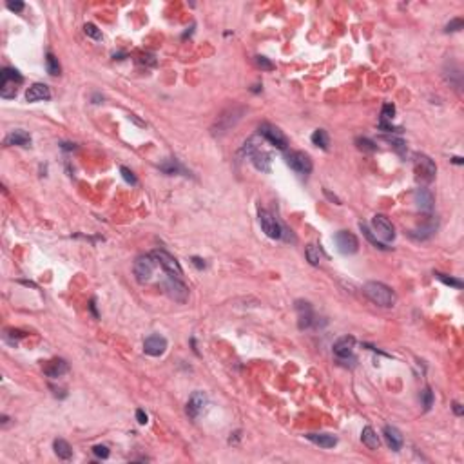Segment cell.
Segmentation results:
<instances>
[{
  "mask_svg": "<svg viewBox=\"0 0 464 464\" xmlns=\"http://www.w3.org/2000/svg\"><path fill=\"white\" fill-rule=\"evenodd\" d=\"M372 232L377 236V239H381L383 243L385 241H392L395 238V229L392 225V222L388 220L386 216L383 214H375L372 218Z\"/></svg>",
  "mask_w": 464,
  "mask_h": 464,
  "instance_id": "cell-7",
  "label": "cell"
},
{
  "mask_svg": "<svg viewBox=\"0 0 464 464\" xmlns=\"http://www.w3.org/2000/svg\"><path fill=\"white\" fill-rule=\"evenodd\" d=\"M53 448H55V453H57L60 459H71L73 457V450H71L69 443L67 441H64V439H57L55 443H53Z\"/></svg>",
  "mask_w": 464,
  "mask_h": 464,
  "instance_id": "cell-27",
  "label": "cell"
},
{
  "mask_svg": "<svg viewBox=\"0 0 464 464\" xmlns=\"http://www.w3.org/2000/svg\"><path fill=\"white\" fill-rule=\"evenodd\" d=\"M312 143L314 145H317V147H321V149H328V145H330V138H328V133H326L325 129H317V131H314V135H312Z\"/></svg>",
  "mask_w": 464,
  "mask_h": 464,
  "instance_id": "cell-29",
  "label": "cell"
},
{
  "mask_svg": "<svg viewBox=\"0 0 464 464\" xmlns=\"http://www.w3.org/2000/svg\"><path fill=\"white\" fill-rule=\"evenodd\" d=\"M46 67H48V73L53 74V76L60 74V71H62L60 64H58V58L55 57L53 53H48V57H46Z\"/></svg>",
  "mask_w": 464,
  "mask_h": 464,
  "instance_id": "cell-30",
  "label": "cell"
},
{
  "mask_svg": "<svg viewBox=\"0 0 464 464\" xmlns=\"http://www.w3.org/2000/svg\"><path fill=\"white\" fill-rule=\"evenodd\" d=\"M413 201H415L417 208H419L421 213H430V210L434 208V196H432V192H430L428 189H423V187L415 189V192H413Z\"/></svg>",
  "mask_w": 464,
  "mask_h": 464,
  "instance_id": "cell-17",
  "label": "cell"
},
{
  "mask_svg": "<svg viewBox=\"0 0 464 464\" xmlns=\"http://www.w3.org/2000/svg\"><path fill=\"white\" fill-rule=\"evenodd\" d=\"M323 192H325V196H326V198H328V200H332V201H335V203H338V205H341V200H339V198H338V196H335V194H332V192H330L328 189H325V191H323Z\"/></svg>",
  "mask_w": 464,
  "mask_h": 464,
  "instance_id": "cell-44",
  "label": "cell"
},
{
  "mask_svg": "<svg viewBox=\"0 0 464 464\" xmlns=\"http://www.w3.org/2000/svg\"><path fill=\"white\" fill-rule=\"evenodd\" d=\"M24 82V76L17 69L4 67L2 69V82H0V96L2 98H15L18 91V86Z\"/></svg>",
  "mask_w": 464,
  "mask_h": 464,
  "instance_id": "cell-3",
  "label": "cell"
},
{
  "mask_svg": "<svg viewBox=\"0 0 464 464\" xmlns=\"http://www.w3.org/2000/svg\"><path fill=\"white\" fill-rule=\"evenodd\" d=\"M305 256H307L308 263L310 265H319V261H321V254H319V248L316 247V245H307V248H305Z\"/></svg>",
  "mask_w": 464,
  "mask_h": 464,
  "instance_id": "cell-31",
  "label": "cell"
},
{
  "mask_svg": "<svg viewBox=\"0 0 464 464\" xmlns=\"http://www.w3.org/2000/svg\"><path fill=\"white\" fill-rule=\"evenodd\" d=\"M241 152L245 154V156L250 158L252 165H254L258 171H261V173H270L272 158H270L269 152H265L263 149H261V145H260V142H258L256 136H254V138H248L247 142L243 143Z\"/></svg>",
  "mask_w": 464,
  "mask_h": 464,
  "instance_id": "cell-1",
  "label": "cell"
},
{
  "mask_svg": "<svg viewBox=\"0 0 464 464\" xmlns=\"http://www.w3.org/2000/svg\"><path fill=\"white\" fill-rule=\"evenodd\" d=\"M395 116V105L394 104H385L381 111V120L383 121H392Z\"/></svg>",
  "mask_w": 464,
  "mask_h": 464,
  "instance_id": "cell-34",
  "label": "cell"
},
{
  "mask_svg": "<svg viewBox=\"0 0 464 464\" xmlns=\"http://www.w3.org/2000/svg\"><path fill=\"white\" fill-rule=\"evenodd\" d=\"M67 370H69V364L65 363L64 359H53V361H49L46 366H44V372L48 373L49 377H53V379L62 377V375H64Z\"/></svg>",
  "mask_w": 464,
  "mask_h": 464,
  "instance_id": "cell-22",
  "label": "cell"
},
{
  "mask_svg": "<svg viewBox=\"0 0 464 464\" xmlns=\"http://www.w3.org/2000/svg\"><path fill=\"white\" fill-rule=\"evenodd\" d=\"M260 135L263 136L267 142H270L274 147H278L279 151H285L288 142H286V136L283 135L278 127L270 125V123H261L260 125Z\"/></svg>",
  "mask_w": 464,
  "mask_h": 464,
  "instance_id": "cell-10",
  "label": "cell"
},
{
  "mask_svg": "<svg viewBox=\"0 0 464 464\" xmlns=\"http://www.w3.org/2000/svg\"><path fill=\"white\" fill-rule=\"evenodd\" d=\"M120 173H121V176H123V180H125L127 183H131V185H136V176L133 174V171L131 169H127V167H120Z\"/></svg>",
  "mask_w": 464,
  "mask_h": 464,
  "instance_id": "cell-39",
  "label": "cell"
},
{
  "mask_svg": "<svg viewBox=\"0 0 464 464\" xmlns=\"http://www.w3.org/2000/svg\"><path fill=\"white\" fill-rule=\"evenodd\" d=\"M383 434H385L386 443H388V446H390L392 450H394V451H399L401 450V446H403V443H404V439H403V434H401L399 430L395 428V426H385Z\"/></svg>",
  "mask_w": 464,
  "mask_h": 464,
  "instance_id": "cell-21",
  "label": "cell"
},
{
  "mask_svg": "<svg viewBox=\"0 0 464 464\" xmlns=\"http://www.w3.org/2000/svg\"><path fill=\"white\" fill-rule=\"evenodd\" d=\"M160 171L165 174H185L187 176V171L183 169V165L178 160H174V158H167L163 163H160Z\"/></svg>",
  "mask_w": 464,
  "mask_h": 464,
  "instance_id": "cell-25",
  "label": "cell"
},
{
  "mask_svg": "<svg viewBox=\"0 0 464 464\" xmlns=\"http://www.w3.org/2000/svg\"><path fill=\"white\" fill-rule=\"evenodd\" d=\"M93 453H95L96 457H100V459H107V457H109V448L98 444V446L93 448Z\"/></svg>",
  "mask_w": 464,
  "mask_h": 464,
  "instance_id": "cell-41",
  "label": "cell"
},
{
  "mask_svg": "<svg viewBox=\"0 0 464 464\" xmlns=\"http://www.w3.org/2000/svg\"><path fill=\"white\" fill-rule=\"evenodd\" d=\"M152 260L156 261V265H160L161 269L165 270L167 274H171V276H176V278H180V276H183V270L182 267H180V263L176 261V258H173L169 254V252L165 250H152L151 252Z\"/></svg>",
  "mask_w": 464,
  "mask_h": 464,
  "instance_id": "cell-5",
  "label": "cell"
},
{
  "mask_svg": "<svg viewBox=\"0 0 464 464\" xmlns=\"http://www.w3.org/2000/svg\"><path fill=\"white\" fill-rule=\"evenodd\" d=\"M165 350H167V339L161 338V335H158V334L149 335V338L143 341V352H145L147 356L160 357Z\"/></svg>",
  "mask_w": 464,
  "mask_h": 464,
  "instance_id": "cell-15",
  "label": "cell"
},
{
  "mask_svg": "<svg viewBox=\"0 0 464 464\" xmlns=\"http://www.w3.org/2000/svg\"><path fill=\"white\" fill-rule=\"evenodd\" d=\"M154 265H156V261L152 260L151 254H147V256H138V258H136L135 267H133L136 279H138L140 283L149 281V279H151V276H152V272H154Z\"/></svg>",
  "mask_w": 464,
  "mask_h": 464,
  "instance_id": "cell-9",
  "label": "cell"
},
{
  "mask_svg": "<svg viewBox=\"0 0 464 464\" xmlns=\"http://www.w3.org/2000/svg\"><path fill=\"white\" fill-rule=\"evenodd\" d=\"M453 412H455L457 415H462V406H460L459 403H453Z\"/></svg>",
  "mask_w": 464,
  "mask_h": 464,
  "instance_id": "cell-46",
  "label": "cell"
},
{
  "mask_svg": "<svg viewBox=\"0 0 464 464\" xmlns=\"http://www.w3.org/2000/svg\"><path fill=\"white\" fill-rule=\"evenodd\" d=\"M335 245H338L339 252H343V254H356L357 248H359L357 238L348 230H339L335 234Z\"/></svg>",
  "mask_w": 464,
  "mask_h": 464,
  "instance_id": "cell-13",
  "label": "cell"
},
{
  "mask_svg": "<svg viewBox=\"0 0 464 464\" xmlns=\"http://www.w3.org/2000/svg\"><path fill=\"white\" fill-rule=\"evenodd\" d=\"M89 308H91V312L95 314V317H98V312H96V307H95V300L91 301V305H89Z\"/></svg>",
  "mask_w": 464,
  "mask_h": 464,
  "instance_id": "cell-48",
  "label": "cell"
},
{
  "mask_svg": "<svg viewBox=\"0 0 464 464\" xmlns=\"http://www.w3.org/2000/svg\"><path fill=\"white\" fill-rule=\"evenodd\" d=\"M6 6H8L9 11H15V13H20L24 9V2H8Z\"/></svg>",
  "mask_w": 464,
  "mask_h": 464,
  "instance_id": "cell-42",
  "label": "cell"
},
{
  "mask_svg": "<svg viewBox=\"0 0 464 464\" xmlns=\"http://www.w3.org/2000/svg\"><path fill=\"white\" fill-rule=\"evenodd\" d=\"M361 441H363L364 446H368L370 450H377L379 448V437H377V434L373 432L372 426H364L363 432H361Z\"/></svg>",
  "mask_w": 464,
  "mask_h": 464,
  "instance_id": "cell-24",
  "label": "cell"
},
{
  "mask_svg": "<svg viewBox=\"0 0 464 464\" xmlns=\"http://www.w3.org/2000/svg\"><path fill=\"white\" fill-rule=\"evenodd\" d=\"M136 421H138L140 425H145V423H147V413L143 412V410H136Z\"/></svg>",
  "mask_w": 464,
  "mask_h": 464,
  "instance_id": "cell-43",
  "label": "cell"
},
{
  "mask_svg": "<svg viewBox=\"0 0 464 464\" xmlns=\"http://www.w3.org/2000/svg\"><path fill=\"white\" fill-rule=\"evenodd\" d=\"M241 114H243V109L241 107H239V109L232 107V109H229L227 113H223L222 116L216 120V125L213 127L214 135H223V133H227L230 127L238 123L239 118H241Z\"/></svg>",
  "mask_w": 464,
  "mask_h": 464,
  "instance_id": "cell-8",
  "label": "cell"
},
{
  "mask_svg": "<svg viewBox=\"0 0 464 464\" xmlns=\"http://www.w3.org/2000/svg\"><path fill=\"white\" fill-rule=\"evenodd\" d=\"M163 290L169 298H173L178 303H185L189 300V288H187V285L183 281H180V278L171 276V274L163 279Z\"/></svg>",
  "mask_w": 464,
  "mask_h": 464,
  "instance_id": "cell-4",
  "label": "cell"
},
{
  "mask_svg": "<svg viewBox=\"0 0 464 464\" xmlns=\"http://www.w3.org/2000/svg\"><path fill=\"white\" fill-rule=\"evenodd\" d=\"M453 161H455L457 165H460V163H462V158H453Z\"/></svg>",
  "mask_w": 464,
  "mask_h": 464,
  "instance_id": "cell-49",
  "label": "cell"
},
{
  "mask_svg": "<svg viewBox=\"0 0 464 464\" xmlns=\"http://www.w3.org/2000/svg\"><path fill=\"white\" fill-rule=\"evenodd\" d=\"M260 225L269 238H272V239L283 238V227L279 225L278 220H276L270 213H267V210H260Z\"/></svg>",
  "mask_w": 464,
  "mask_h": 464,
  "instance_id": "cell-11",
  "label": "cell"
},
{
  "mask_svg": "<svg viewBox=\"0 0 464 464\" xmlns=\"http://www.w3.org/2000/svg\"><path fill=\"white\" fill-rule=\"evenodd\" d=\"M413 165H415V173L419 174L423 180H426V182H432V180L435 178L437 167H435V163L430 160L426 154H415Z\"/></svg>",
  "mask_w": 464,
  "mask_h": 464,
  "instance_id": "cell-12",
  "label": "cell"
},
{
  "mask_svg": "<svg viewBox=\"0 0 464 464\" xmlns=\"http://www.w3.org/2000/svg\"><path fill=\"white\" fill-rule=\"evenodd\" d=\"M4 143L8 145V147H11V145H18V147H29V145H31V136L27 135L26 131L17 129V131H11V133L6 136Z\"/></svg>",
  "mask_w": 464,
  "mask_h": 464,
  "instance_id": "cell-20",
  "label": "cell"
},
{
  "mask_svg": "<svg viewBox=\"0 0 464 464\" xmlns=\"http://www.w3.org/2000/svg\"><path fill=\"white\" fill-rule=\"evenodd\" d=\"M435 230H437V222H428L426 225L419 227L417 230H412L410 236L415 239H428L430 236L435 234Z\"/></svg>",
  "mask_w": 464,
  "mask_h": 464,
  "instance_id": "cell-26",
  "label": "cell"
},
{
  "mask_svg": "<svg viewBox=\"0 0 464 464\" xmlns=\"http://www.w3.org/2000/svg\"><path fill=\"white\" fill-rule=\"evenodd\" d=\"M359 229H361V230H363V234H364V238L368 239V241H370V243H372L373 247H375V248H381V250H388V247H386V245H385V243H383V241H381V239H377V236L373 234V232H372V229H370V227H368V225H366V223L359 222Z\"/></svg>",
  "mask_w": 464,
  "mask_h": 464,
  "instance_id": "cell-28",
  "label": "cell"
},
{
  "mask_svg": "<svg viewBox=\"0 0 464 464\" xmlns=\"http://www.w3.org/2000/svg\"><path fill=\"white\" fill-rule=\"evenodd\" d=\"M356 143H357V147H359L361 151H366V152L377 151V145H375V143H373L372 140H368V138H357Z\"/></svg>",
  "mask_w": 464,
  "mask_h": 464,
  "instance_id": "cell-33",
  "label": "cell"
},
{
  "mask_svg": "<svg viewBox=\"0 0 464 464\" xmlns=\"http://www.w3.org/2000/svg\"><path fill=\"white\" fill-rule=\"evenodd\" d=\"M462 26H464L462 18H451V20L446 24V27H444V31H446V33H455V31L462 29Z\"/></svg>",
  "mask_w": 464,
  "mask_h": 464,
  "instance_id": "cell-36",
  "label": "cell"
},
{
  "mask_svg": "<svg viewBox=\"0 0 464 464\" xmlns=\"http://www.w3.org/2000/svg\"><path fill=\"white\" fill-rule=\"evenodd\" d=\"M49 98H51V91H49V87L46 83H33L26 93L27 102H42L49 100Z\"/></svg>",
  "mask_w": 464,
  "mask_h": 464,
  "instance_id": "cell-19",
  "label": "cell"
},
{
  "mask_svg": "<svg viewBox=\"0 0 464 464\" xmlns=\"http://www.w3.org/2000/svg\"><path fill=\"white\" fill-rule=\"evenodd\" d=\"M285 160L288 163V167L292 171H296L298 174H310V171H312V160H310V156H308L307 152L290 151L286 152Z\"/></svg>",
  "mask_w": 464,
  "mask_h": 464,
  "instance_id": "cell-6",
  "label": "cell"
},
{
  "mask_svg": "<svg viewBox=\"0 0 464 464\" xmlns=\"http://www.w3.org/2000/svg\"><path fill=\"white\" fill-rule=\"evenodd\" d=\"M296 310H298V326L301 330H307L314 325V308L307 301H296Z\"/></svg>",
  "mask_w": 464,
  "mask_h": 464,
  "instance_id": "cell-14",
  "label": "cell"
},
{
  "mask_svg": "<svg viewBox=\"0 0 464 464\" xmlns=\"http://www.w3.org/2000/svg\"><path fill=\"white\" fill-rule=\"evenodd\" d=\"M256 64L265 71H272L274 69V64L269 60V58H265V57H256Z\"/></svg>",
  "mask_w": 464,
  "mask_h": 464,
  "instance_id": "cell-40",
  "label": "cell"
},
{
  "mask_svg": "<svg viewBox=\"0 0 464 464\" xmlns=\"http://www.w3.org/2000/svg\"><path fill=\"white\" fill-rule=\"evenodd\" d=\"M62 149H65V151H74V143H62Z\"/></svg>",
  "mask_w": 464,
  "mask_h": 464,
  "instance_id": "cell-47",
  "label": "cell"
},
{
  "mask_svg": "<svg viewBox=\"0 0 464 464\" xmlns=\"http://www.w3.org/2000/svg\"><path fill=\"white\" fill-rule=\"evenodd\" d=\"M385 140L386 142H390L392 147L399 152V154H404V151H406V143H404L403 140H399V138H385Z\"/></svg>",
  "mask_w": 464,
  "mask_h": 464,
  "instance_id": "cell-38",
  "label": "cell"
},
{
  "mask_svg": "<svg viewBox=\"0 0 464 464\" xmlns=\"http://www.w3.org/2000/svg\"><path fill=\"white\" fill-rule=\"evenodd\" d=\"M363 292L372 303L379 305V307L390 308L395 305V292L392 290L390 286H386L385 283L368 281L363 286Z\"/></svg>",
  "mask_w": 464,
  "mask_h": 464,
  "instance_id": "cell-2",
  "label": "cell"
},
{
  "mask_svg": "<svg viewBox=\"0 0 464 464\" xmlns=\"http://www.w3.org/2000/svg\"><path fill=\"white\" fill-rule=\"evenodd\" d=\"M205 406H207V395H205L203 392H194V394L189 397V403H187V413H189L192 419H196V417L203 412Z\"/></svg>",
  "mask_w": 464,
  "mask_h": 464,
  "instance_id": "cell-16",
  "label": "cell"
},
{
  "mask_svg": "<svg viewBox=\"0 0 464 464\" xmlns=\"http://www.w3.org/2000/svg\"><path fill=\"white\" fill-rule=\"evenodd\" d=\"M354 345H356V339L352 335H345V338L338 339L334 345V354L339 357V359H347V357H352L354 354Z\"/></svg>",
  "mask_w": 464,
  "mask_h": 464,
  "instance_id": "cell-18",
  "label": "cell"
},
{
  "mask_svg": "<svg viewBox=\"0 0 464 464\" xmlns=\"http://www.w3.org/2000/svg\"><path fill=\"white\" fill-rule=\"evenodd\" d=\"M191 261H192V265H196V267H198V269H205V261L201 260V258H192Z\"/></svg>",
  "mask_w": 464,
  "mask_h": 464,
  "instance_id": "cell-45",
  "label": "cell"
},
{
  "mask_svg": "<svg viewBox=\"0 0 464 464\" xmlns=\"http://www.w3.org/2000/svg\"><path fill=\"white\" fill-rule=\"evenodd\" d=\"M83 31H86L87 36H91V38H95V40H102V31L98 29L95 24H86V26H83Z\"/></svg>",
  "mask_w": 464,
  "mask_h": 464,
  "instance_id": "cell-37",
  "label": "cell"
},
{
  "mask_svg": "<svg viewBox=\"0 0 464 464\" xmlns=\"http://www.w3.org/2000/svg\"><path fill=\"white\" fill-rule=\"evenodd\" d=\"M307 439L321 448H334L338 444V439L330 434H308Z\"/></svg>",
  "mask_w": 464,
  "mask_h": 464,
  "instance_id": "cell-23",
  "label": "cell"
},
{
  "mask_svg": "<svg viewBox=\"0 0 464 464\" xmlns=\"http://www.w3.org/2000/svg\"><path fill=\"white\" fill-rule=\"evenodd\" d=\"M421 401H423V408H425V410H430L432 404H434V392L430 390V388H425V390L421 392Z\"/></svg>",
  "mask_w": 464,
  "mask_h": 464,
  "instance_id": "cell-35",
  "label": "cell"
},
{
  "mask_svg": "<svg viewBox=\"0 0 464 464\" xmlns=\"http://www.w3.org/2000/svg\"><path fill=\"white\" fill-rule=\"evenodd\" d=\"M435 278L439 279V281H443L444 285H450V286H455V288H462V281L460 279H455V278H450V276H446V274L443 272H435Z\"/></svg>",
  "mask_w": 464,
  "mask_h": 464,
  "instance_id": "cell-32",
  "label": "cell"
}]
</instances>
